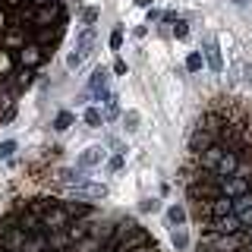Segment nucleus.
<instances>
[{
    "mask_svg": "<svg viewBox=\"0 0 252 252\" xmlns=\"http://www.w3.org/2000/svg\"><path fill=\"white\" fill-rule=\"evenodd\" d=\"M44 252H63V249H60V246H57V249H44Z\"/></svg>",
    "mask_w": 252,
    "mask_h": 252,
    "instance_id": "41",
    "label": "nucleus"
},
{
    "mask_svg": "<svg viewBox=\"0 0 252 252\" xmlns=\"http://www.w3.org/2000/svg\"><path fill=\"white\" fill-rule=\"evenodd\" d=\"M123 161H126V158H123V152H120V155H114V158L107 161V167H110V170H120V167H123Z\"/></svg>",
    "mask_w": 252,
    "mask_h": 252,
    "instance_id": "32",
    "label": "nucleus"
},
{
    "mask_svg": "<svg viewBox=\"0 0 252 252\" xmlns=\"http://www.w3.org/2000/svg\"><path fill=\"white\" fill-rule=\"evenodd\" d=\"M236 170H240V155H236V152H224L215 173H218V177H233Z\"/></svg>",
    "mask_w": 252,
    "mask_h": 252,
    "instance_id": "7",
    "label": "nucleus"
},
{
    "mask_svg": "<svg viewBox=\"0 0 252 252\" xmlns=\"http://www.w3.org/2000/svg\"><path fill=\"white\" fill-rule=\"evenodd\" d=\"M57 19H60L57 3H51V6H38V13H35V29H47L51 22H57Z\"/></svg>",
    "mask_w": 252,
    "mask_h": 252,
    "instance_id": "8",
    "label": "nucleus"
},
{
    "mask_svg": "<svg viewBox=\"0 0 252 252\" xmlns=\"http://www.w3.org/2000/svg\"><path fill=\"white\" fill-rule=\"evenodd\" d=\"M136 3H139V6H152V0H136Z\"/></svg>",
    "mask_w": 252,
    "mask_h": 252,
    "instance_id": "39",
    "label": "nucleus"
},
{
    "mask_svg": "<svg viewBox=\"0 0 252 252\" xmlns=\"http://www.w3.org/2000/svg\"><path fill=\"white\" fill-rule=\"evenodd\" d=\"M145 243H148V233L142 230V227H136L132 233H126L123 240L117 243V246H114V252H129V249H136V246H145Z\"/></svg>",
    "mask_w": 252,
    "mask_h": 252,
    "instance_id": "5",
    "label": "nucleus"
},
{
    "mask_svg": "<svg viewBox=\"0 0 252 252\" xmlns=\"http://www.w3.org/2000/svg\"><path fill=\"white\" fill-rule=\"evenodd\" d=\"M92 92L94 94H98V98H107V69L104 66H98V69H94V73H92Z\"/></svg>",
    "mask_w": 252,
    "mask_h": 252,
    "instance_id": "12",
    "label": "nucleus"
},
{
    "mask_svg": "<svg viewBox=\"0 0 252 252\" xmlns=\"http://www.w3.org/2000/svg\"><path fill=\"white\" fill-rule=\"evenodd\" d=\"M110 47H114V51H120V47H123V29L110 32Z\"/></svg>",
    "mask_w": 252,
    "mask_h": 252,
    "instance_id": "30",
    "label": "nucleus"
},
{
    "mask_svg": "<svg viewBox=\"0 0 252 252\" xmlns=\"http://www.w3.org/2000/svg\"><path fill=\"white\" fill-rule=\"evenodd\" d=\"M205 129H211V132H215V136H220V129H224V120H220V117L218 114H208V117H205Z\"/></svg>",
    "mask_w": 252,
    "mask_h": 252,
    "instance_id": "21",
    "label": "nucleus"
},
{
    "mask_svg": "<svg viewBox=\"0 0 252 252\" xmlns=\"http://www.w3.org/2000/svg\"><path fill=\"white\" fill-rule=\"evenodd\" d=\"M13 3H16V0H13Z\"/></svg>",
    "mask_w": 252,
    "mask_h": 252,
    "instance_id": "46",
    "label": "nucleus"
},
{
    "mask_svg": "<svg viewBox=\"0 0 252 252\" xmlns=\"http://www.w3.org/2000/svg\"><path fill=\"white\" fill-rule=\"evenodd\" d=\"M0 29H3V16H0Z\"/></svg>",
    "mask_w": 252,
    "mask_h": 252,
    "instance_id": "43",
    "label": "nucleus"
},
{
    "mask_svg": "<svg viewBox=\"0 0 252 252\" xmlns=\"http://www.w3.org/2000/svg\"><path fill=\"white\" fill-rule=\"evenodd\" d=\"M136 227H139L136 220H120V227H117V233H114V243H110V249H114V246H117V243L123 240L126 233H132V230H136Z\"/></svg>",
    "mask_w": 252,
    "mask_h": 252,
    "instance_id": "18",
    "label": "nucleus"
},
{
    "mask_svg": "<svg viewBox=\"0 0 252 252\" xmlns=\"http://www.w3.org/2000/svg\"><path fill=\"white\" fill-rule=\"evenodd\" d=\"M249 186H252V180H249Z\"/></svg>",
    "mask_w": 252,
    "mask_h": 252,
    "instance_id": "45",
    "label": "nucleus"
},
{
    "mask_svg": "<svg viewBox=\"0 0 252 252\" xmlns=\"http://www.w3.org/2000/svg\"><path fill=\"white\" fill-rule=\"evenodd\" d=\"M6 69H10V57L0 51V73H6Z\"/></svg>",
    "mask_w": 252,
    "mask_h": 252,
    "instance_id": "35",
    "label": "nucleus"
},
{
    "mask_svg": "<svg viewBox=\"0 0 252 252\" xmlns=\"http://www.w3.org/2000/svg\"><path fill=\"white\" fill-rule=\"evenodd\" d=\"M114 73H117V76L126 73V60H117V63H114Z\"/></svg>",
    "mask_w": 252,
    "mask_h": 252,
    "instance_id": "37",
    "label": "nucleus"
},
{
    "mask_svg": "<svg viewBox=\"0 0 252 252\" xmlns=\"http://www.w3.org/2000/svg\"><path fill=\"white\" fill-rule=\"evenodd\" d=\"M101 123H104V114H101L98 107H89V110H85V126H92V129H98Z\"/></svg>",
    "mask_w": 252,
    "mask_h": 252,
    "instance_id": "19",
    "label": "nucleus"
},
{
    "mask_svg": "<svg viewBox=\"0 0 252 252\" xmlns=\"http://www.w3.org/2000/svg\"><path fill=\"white\" fill-rule=\"evenodd\" d=\"M139 208H142V211H158V199H145Z\"/></svg>",
    "mask_w": 252,
    "mask_h": 252,
    "instance_id": "33",
    "label": "nucleus"
},
{
    "mask_svg": "<svg viewBox=\"0 0 252 252\" xmlns=\"http://www.w3.org/2000/svg\"><path fill=\"white\" fill-rule=\"evenodd\" d=\"M82 19H85V26H92V22L98 19V10H85V16H82Z\"/></svg>",
    "mask_w": 252,
    "mask_h": 252,
    "instance_id": "34",
    "label": "nucleus"
},
{
    "mask_svg": "<svg viewBox=\"0 0 252 252\" xmlns=\"http://www.w3.org/2000/svg\"><path fill=\"white\" fill-rule=\"evenodd\" d=\"M57 180H60V183H66V186H79V183H85L82 170H73V167H63V170H57Z\"/></svg>",
    "mask_w": 252,
    "mask_h": 252,
    "instance_id": "14",
    "label": "nucleus"
},
{
    "mask_svg": "<svg viewBox=\"0 0 252 252\" xmlns=\"http://www.w3.org/2000/svg\"><path fill=\"white\" fill-rule=\"evenodd\" d=\"M13 117H16V107L10 104V107H6V114H3V120H0V123H13Z\"/></svg>",
    "mask_w": 252,
    "mask_h": 252,
    "instance_id": "36",
    "label": "nucleus"
},
{
    "mask_svg": "<svg viewBox=\"0 0 252 252\" xmlns=\"http://www.w3.org/2000/svg\"><path fill=\"white\" fill-rule=\"evenodd\" d=\"M63 208H66V215H69V218H85V215H89V205H76V202H66Z\"/></svg>",
    "mask_w": 252,
    "mask_h": 252,
    "instance_id": "23",
    "label": "nucleus"
},
{
    "mask_svg": "<svg viewBox=\"0 0 252 252\" xmlns=\"http://www.w3.org/2000/svg\"><path fill=\"white\" fill-rule=\"evenodd\" d=\"M211 246H215L218 252H240L243 246H246V236H243L240 230L236 233H220V236L211 240Z\"/></svg>",
    "mask_w": 252,
    "mask_h": 252,
    "instance_id": "2",
    "label": "nucleus"
},
{
    "mask_svg": "<svg viewBox=\"0 0 252 252\" xmlns=\"http://www.w3.org/2000/svg\"><path fill=\"white\" fill-rule=\"evenodd\" d=\"M220 155H224V148H220V145H211V148H205V152L199 155V164H202V170H218V164H220Z\"/></svg>",
    "mask_w": 252,
    "mask_h": 252,
    "instance_id": "9",
    "label": "nucleus"
},
{
    "mask_svg": "<svg viewBox=\"0 0 252 252\" xmlns=\"http://www.w3.org/2000/svg\"><path fill=\"white\" fill-rule=\"evenodd\" d=\"M202 54L199 51H192V54H189V57H186V69H189V73H199V69H202Z\"/></svg>",
    "mask_w": 252,
    "mask_h": 252,
    "instance_id": "24",
    "label": "nucleus"
},
{
    "mask_svg": "<svg viewBox=\"0 0 252 252\" xmlns=\"http://www.w3.org/2000/svg\"><path fill=\"white\" fill-rule=\"evenodd\" d=\"M101 161H104V148L101 145H92V148H85V152L79 155V167H98Z\"/></svg>",
    "mask_w": 252,
    "mask_h": 252,
    "instance_id": "10",
    "label": "nucleus"
},
{
    "mask_svg": "<svg viewBox=\"0 0 252 252\" xmlns=\"http://www.w3.org/2000/svg\"><path fill=\"white\" fill-rule=\"evenodd\" d=\"M233 3H236V6H243V3H246V0H233Z\"/></svg>",
    "mask_w": 252,
    "mask_h": 252,
    "instance_id": "42",
    "label": "nucleus"
},
{
    "mask_svg": "<svg viewBox=\"0 0 252 252\" xmlns=\"http://www.w3.org/2000/svg\"><path fill=\"white\" fill-rule=\"evenodd\" d=\"M215 139H218V136H215L211 129H205V126H195L192 136H189V152H192V155H202L205 148L215 145Z\"/></svg>",
    "mask_w": 252,
    "mask_h": 252,
    "instance_id": "1",
    "label": "nucleus"
},
{
    "mask_svg": "<svg viewBox=\"0 0 252 252\" xmlns=\"http://www.w3.org/2000/svg\"><path fill=\"white\" fill-rule=\"evenodd\" d=\"M240 224H243V230H246V227H252V208H246V211H240Z\"/></svg>",
    "mask_w": 252,
    "mask_h": 252,
    "instance_id": "31",
    "label": "nucleus"
},
{
    "mask_svg": "<svg viewBox=\"0 0 252 252\" xmlns=\"http://www.w3.org/2000/svg\"><path fill=\"white\" fill-rule=\"evenodd\" d=\"M69 126H73V114H69V110H60L57 120H54V129H57V132H66Z\"/></svg>",
    "mask_w": 252,
    "mask_h": 252,
    "instance_id": "20",
    "label": "nucleus"
},
{
    "mask_svg": "<svg viewBox=\"0 0 252 252\" xmlns=\"http://www.w3.org/2000/svg\"><path fill=\"white\" fill-rule=\"evenodd\" d=\"M173 38H186L189 35V26H186V19H173Z\"/></svg>",
    "mask_w": 252,
    "mask_h": 252,
    "instance_id": "26",
    "label": "nucleus"
},
{
    "mask_svg": "<svg viewBox=\"0 0 252 252\" xmlns=\"http://www.w3.org/2000/svg\"><path fill=\"white\" fill-rule=\"evenodd\" d=\"M186 208H183V205H170V208H167V220H170V224L173 227H183L186 224Z\"/></svg>",
    "mask_w": 252,
    "mask_h": 252,
    "instance_id": "17",
    "label": "nucleus"
},
{
    "mask_svg": "<svg viewBox=\"0 0 252 252\" xmlns=\"http://www.w3.org/2000/svg\"><path fill=\"white\" fill-rule=\"evenodd\" d=\"M38 6H51V3H57V0H35Z\"/></svg>",
    "mask_w": 252,
    "mask_h": 252,
    "instance_id": "38",
    "label": "nucleus"
},
{
    "mask_svg": "<svg viewBox=\"0 0 252 252\" xmlns=\"http://www.w3.org/2000/svg\"><path fill=\"white\" fill-rule=\"evenodd\" d=\"M22 63H26V66H38V63H41V44H29L26 51H22Z\"/></svg>",
    "mask_w": 252,
    "mask_h": 252,
    "instance_id": "16",
    "label": "nucleus"
},
{
    "mask_svg": "<svg viewBox=\"0 0 252 252\" xmlns=\"http://www.w3.org/2000/svg\"><path fill=\"white\" fill-rule=\"evenodd\" d=\"M199 252H205V249H202V246H199Z\"/></svg>",
    "mask_w": 252,
    "mask_h": 252,
    "instance_id": "44",
    "label": "nucleus"
},
{
    "mask_svg": "<svg viewBox=\"0 0 252 252\" xmlns=\"http://www.w3.org/2000/svg\"><path fill=\"white\" fill-rule=\"evenodd\" d=\"M220 192H224L227 199H236V195L249 192V180L240 177V173H233V177H224V180H220Z\"/></svg>",
    "mask_w": 252,
    "mask_h": 252,
    "instance_id": "3",
    "label": "nucleus"
},
{
    "mask_svg": "<svg viewBox=\"0 0 252 252\" xmlns=\"http://www.w3.org/2000/svg\"><path fill=\"white\" fill-rule=\"evenodd\" d=\"M13 152H16V142H13V139L0 142V161H6V158H13Z\"/></svg>",
    "mask_w": 252,
    "mask_h": 252,
    "instance_id": "27",
    "label": "nucleus"
},
{
    "mask_svg": "<svg viewBox=\"0 0 252 252\" xmlns=\"http://www.w3.org/2000/svg\"><path fill=\"white\" fill-rule=\"evenodd\" d=\"M246 208H252V192H243V195L233 199V215H240V211H246Z\"/></svg>",
    "mask_w": 252,
    "mask_h": 252,
    "instance_id": "22",
    "label": "nucleus"
},
{
    "mask_svg": "<svg viewBox=\"0 0 252 252\" xmlns=\"http://www.w3.org/2000/svg\"><path fill=\"white\" fill-rule=\"evenodd\" d=\"M211 230L215 233H236V230H243V224H240V218L230 211V215H220V218L211 220Z\"/></svg>",
    "mask_w": 252,
    "mask_h": 252,
    "instance_id": "6",
    "label": "nucleus"
},
{
    "mask_svg": "<svg viewBox=\"0 0 252 252\" xmlns=\"http://www.w3.org/2000/svg\"><path fill=\"white\" fill-rule=\"evenodd\" d=\"M104 104H107L104 117H117V114H120V98H117V94H107V98H104Z\"/></svg>",
    "mask_w": 252,
    "mask_h": 252,
    "instance_id": "25",
    "label": "nucleus"
},
{
    "mask_svg": "<svg viewBox=\"0 0 252 252\" xmlns=\"http://www.w3.org/2000/svg\"><path fill=\"white\" fill-rule=\"evenodd\" d=\"M208 211H211V218L230 215V211H233V199H227V195H218V199H211V202H208Z\"/></svg>",
    "mask_w": 252,
    "mask_h": 252,
    "instance_id": "13",
    "label": "nucleus"
},
{
    "mask_svg": "<svg viewBox=\"0 0 252 252\" xmlns=\"http://www.w3.org/2000/svg\"><path fill=\"white\" fill-rule=\"evenodd\" d=\"M205 57H208V66L215 69V73L224 69V60H220V51H218V41H215V38H205Z\"/></svg>",
    "mask_w": 252,
    "mask_h": 252,
    "instance_id": "11",
    "label": "nucleus"
},
{
    "mask_svg": "<svg viewBox=\"0 0 252 252\" xmlns=\"http://www.w3.org/2000/svg\"><path fill=\"white\" fill-rule=\"evenodd\" d=\"M246 240H252V227H246Z\"/></svg>",
    "mask_w": 252,
    "mask_h": 252,
    "instance_id": "40",
    "label": "nucleus"
},
{
    "mask_svg": "<svg viewBox=\"0 0 252 252\" xmlns=\"http://www.w3.org/2000/svg\"><path fill=\"white\" fill-rule=\"evenodd\" d=\"M69 195L73 199H104L107 189L101 183H79V186H69Z\"/></svg>",
    "mask_w": 252,
    "mask_h": 252,
    "instance_id": "4",
    "label": "nucleus"
},
{
    "mask_svg": "<svg viewBox=\"0 0 252 252\" xmlns=\"http://www.w3.org/2000/svg\"><path fill=\"white\" fill-rule=\"evenodd\" d=\"M92 44H94V29L89 26V29L82 32V35H79V41H76V51H79V54H82V57H85V54L92 51Z\"/></svg>",
    "mask_w": 252,
    "mask_h": 252,
    "instance_id": "15",
    "label": "nucleus"
},
{
    "mask_svg": "<svg viewBox=\"0 0 252 252\" xmlns=\"http://www.w3.org/2000/svg\"><path fill=\"white\" fill-rule=\"evenodd\" d=\"M186 243H189V240H186V230H183V227H177V230H173V246L183 252V249H186Z\"/></svg>",
    "mask_w": 252,
    "mask_h": 252,
    "instance_id": "28",
    "label": "nucleus"
},
{
    "mask_svg": "<svg viewBox=\"0 0 252 252\" xmlns=\"http://www.w3.org/2000/svg\"><path fill=\"white\" fill-rule=\"evenodd\" d=\"M123 123H126V129H129V132L139 129V126H136L139 123V114H136V110H126V114H123Z\"/></svg>",
    "mask_w": 252,
    "mask_h": 252,
    "instance_id": "29",
    "label": "nucleus"
}]
</instances>
